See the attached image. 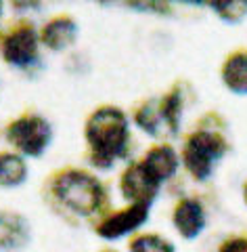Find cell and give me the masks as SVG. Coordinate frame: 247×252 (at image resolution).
Returning <instances> with one entry per match:
<instances>
[{
    "mask_svg": "<svg viewBox=\"0 0 247 252\" xmlns=\"http://www.w3.org/2000/svg\"><path fill=\"white\" fill-rule=\"evenodd\" d=\"M90 2H97V4H111L113 0H90Z\"/></svg>",
    "mask_w": 247,
    "mask_h": 252,
    "instance_id": "cell-20",
    "label": "cell"
},
{
    "mask_svg": "<svg viewBox=\"0 0 247 252\" xmlns=\"http://www.w3.org/2000/svg\"><path fill=\"white\" fill-rule=\"evenodd\" d=\"M149 208L145 204H128L126 208L111 212L97 225V235L103 240H119L138 231L149 220Z\"/></svg>",
    "mask_w": 247,
    "mask_h": 252,
    "instance_id": "cell-7",
    "label": "cell"
},
{
    "mask_svg": "<svg viewBox=\"0 0 247 252\" xmlns=\"http://www.w3.org/2000/svg\"><path fill=\"white\" fill-rule=\"evenodd\" d=\"M78 34V21L71 15H57V17L46 21L40 30V42L53 53H61L76 44Z\"/></svg>",
    "mask_w": 247,
    "mask_h": 252,
    "instance_id": "cell-8",
    "label": "cell"
},
{
    "mask_svg": "<svg viewBox=\"0 0 247 252\" xmlns=\"http://www.w3.org/2000/svg\"><path fill=\"white\" fill-rule=\"evenodd\" d=\"M27 162L17 152H0V187L15 189L27 181Z\"/></svg>",
    "mask_w": 247,
    "mask_h": 252,
    "instance_id": "cell-12",
    "label": "cell"
},
{
    "mask_svg": "<svg viewBox=\"0 0 247 252\" xmlns=\"http://www.w3.org/2000/svg\"><path fill=\"white\" fill-rule=\"evenodd\" d=\"M6 141L17 154L40 158L53 143V126L40 114H23L6 126Z\"/></svg>",
    "mask_w": 247,
    "mask_h": 252,
    "instance_id": "cell-5",
    "label": "cell"
},
{
    "mask_svg": "<svg viewBox=\"0 0 247 252\" xmlns=\"http://www.w3.org/2000/svg\"><path fill=\"white\" fill-rule=\"evenodd\" d=\"M130 252H176V248L157 233H142L130 242Z\"/></svg>",
    "mask_w": 247,
    "mask_h": 252,
    "instance_id": "cell-17",
    "label": "cell"
},
{
    "mask_svg": "<svg viewBox=\"0 0 247 252\" xmlns=\"http://www.w3.org/2000/svg\"><path fill=\"white\" fill-rule=\"evenodd\" d=\"M208 4L226 23H239L247 15V0H208Z\"/></svg>",
    "mask_w": 247,
    "mask_h": 252,
    "instance_id": "cell-16",
    "label": "cell"
},
{
    "mask_svg": "<svg viewBox=\"0 0 247 252\" xmlns=\"http://www.w3.org/2000/svg\"><path fill=\"white\" fill-rule=\"evenodd\" d=\"M9 4H11V9L19 15L42 9V0H9Z\"/></svg>",
    "mask_w": 247,
    "mask_h": 252,
    "instance_id": "cell-18",
    "label": "cell"
},
{
    "mask_svg": "<svg viewBox=\"0 0 247 252\" xmlns=\"http://www.w3.org/2000/svg\"><path fill=\"white\" fill-rule=\"evenodd\" d=\"M245 202H247V185H245Z\"/></svg>",
    "mask_w": 247,
    "mask_h": 252,
    "instance_id": "cell-22",
    "label": "cell"
},
{
    "mask_svg": "<svg viewBox=\"0 0 247 252\" xmlns=\"http://www.w3.org/2000/svg\"><path fill=\"white\" fill-rule=\"evenodd\" d=\"M31 238V229L27 219L19 212L0 210V250L15 252L27 246Z\"/></svg>",
    "mask_w": 247,
    "mask_h": 252,
    "instance_id": "cell-10",
    "label": "cell"
},
{
    "mask_svg": "<svg viewBox=\"0 0 247 252\" xmlns=\"http://www.w3.org/2000/svg\"><path fill=\"white\" fill-rule=\"evenodd\" d=\"M159 189H162V183L145 168L142 162L130 164V166L122 172V179H119L122 198L130 204H145V206H151V204L157 200Z\"/></svg>",
    "mask_w": 247,
    "mask_h": 252,
    "instance_id": "cell-6",
    "label": "cell"
},
{
    "mask_svg": "<svg viewBox=\"0 0 247 252\" xmlns=\"http://www.w3.org/2000/svg\"><path fill=\"white\" fill-rule=\"evenodd\" d=\"M90 164L101 170L124 160L130 149V120L119 107L103 105L88 116L84 126Z\"/></svg>",
    "mask_w": 247,
    "mask_h": 252,
    "instance_id": "cell-1",
    "label": "cell"
},
{
    "mask_svg": "<svg viewBox=\"0 0 247 252\" xmlns=\"http://www.w3.org/2000/svg\"><path fill=\"white\" fill-rule=\"evenodd\" d=\"M53 195L63 208L78 217H92L105 206V187L82 168H65L53 179Z\"/></svg>",
    "mask_w": 247,
    "mask_h": 252,
    "instance_id": "cell-2",
    "label": "cell"
},
{
    "mask_svg": "<svg viewBox=\"0 0 247 252\" xmlns=\"http://www.w3.org/2000/svg\"><path fill=\"white\" fill-rule=\"evenodd\" d=\"M220 252H247V240L243 238H233L222 244Z\"/></svg>",
    "mask_w": 247,
    "mask_h": 252,
    "instance_id": "cell-19",
    "label": "cell"
},
{
    "mask_svg": "<svg viewBox=\"0 0 247 252\" xmlns=\"http://www.w3.org/2000/svg\"><path fill=\"white\" fill-rule=\"evenodd\" d=\"M222 82L228 91L247 94V51L233 53L222 65Z\"/></svg>",
    "mask_w": 247,
    "mask_h": 252,
    "instance_id": "cell-13",
    "label": "cell"
},
{
    "mask_svg": "<svg viewBox=\"0 0 247 252\" xmlns=\"http://www.w3.org/2000/svg\"><path fill=\"white\" fill-rule=\"evenodd\" d=\"M40 32L29 21L13 23L0 34V57L6 65L27 69L40 61Z\"/></svg>",
    "mask_w": 247,
    "mask_h": 252,
    "instance_id": "cell-4",
    "label": "cell"
},
{
    "mask_svg": "<svg viewBox=\"0 0 247 252\" xmlns=\"http://www.w3.org/2000/svg\"><path fill=\"white\" fill-rule=\"evenodd\" d=\"M172 223L180 238L195 240L205 229V210L201 202L195 198H182L174 208Z\"/></svg>",
    "mask_w": 247,
    "mask_h": 252,
    "instance_id": "cell-9",
    "label": "cell"
},
{
    "mask_svg": "<svg viewBox=\"0 0 247 252\" xmlns=\"http://www.w3.org/2000/svg\"><path fill=\"white\" fill-rule=\"evenodd\" d=\"M2 11H4V2L0 0V19H2Z\"/></svg>",
    "mask_w": 247,
    "mask_h": 252,
    "instance_id": "cell-21",
    "label": "cell"
},
{
    "mask_svg": "<svg viewBox=\"0 0 247 252\" xmlns=\"http://www.w3.org/2000/svg\"><path fill=\"white\" fill-rule=\"evenodd\" d=\"M226 152V143L218 132L212 130H195L189 135L182 147V164L195 181H205L212 177L214 166Z\"/></svg>",
    "mask_w": 247,
    "mask_h": 252,
    "instance_id": "cell-3",
    "label": "cell"
},
{
    "mask_svg": "<svg viewBox=\"0 0 247 252\" xmlns=\"http://www.w3.org/2000/svg\"><path fill=\"white\" fill-rule=\"evenodd\" d=\"M134 124L138 126L142 132H147L151 137H157L159 135V128L164 124V118H162V109H159V101H147L142 103L137 114H134Z\"/></svg>",
    "mask_w": 247,
    "mask_h": 252,
    "instance_id": "cell-14",
    "label": "cell"
},
{
    "mask_svg": "<svg viewBox=\"0 0 247 252\" xmlns=\"http://www.w3.org/2000/svg\"><path fill=\"white\" fill-rule=\"evenodd\" d=\"M159 109H162L164 124L172 135H176L180 128V118H182V94L178 91L168 93L164 99H159Z\"/></svg>",
    "mask_w": 247,
    "mask_h": 252,
    "instance_id": "cell-15",
    "label": "cell"
},
{
    "mask_svg": "<svg viewBox=\"0 0 247 252\" xmlns=\"http://www.w3.org/2000/svg\"><path fill=\"white\" fill-rule=\"evenodd\" d=\"M103 252H115V250H103Z\"/></svg>",
    "mask_w": 247,
    "mask_h": 252,
    "instance_id": "cell-23",
    "label": "cell"
},
{
    "mask_svg": "<svg viewBox=\"0 0 247 252\" xmlns=\"http://www.w3.org/2000/svg\"><path fill=\"white\" fill-rule=\"evenodd\" d=\"M140 162L145 164V168L164 185L165 181H170L178 172L180 156L176 154V149L172 145H155L145 154V158H142Z\"/></svg>",
    "mask_w": 247,
    "mask_h": 252,
    "instance_id": "cell-11",
    "label": "cell"
}]
</instances>
